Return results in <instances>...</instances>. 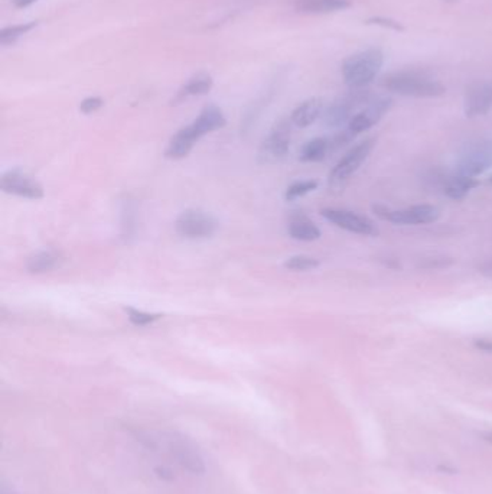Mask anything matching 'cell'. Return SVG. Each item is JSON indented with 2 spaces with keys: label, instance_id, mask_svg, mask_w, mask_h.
Wrapping results in <instances>:
<instances>
[{
  "label": "cell",
  "instance_id": "6da1fadb",
  "mask_svg": "<svg viewBox=\"0 0 492 494\" xmlns=\"http://www.w3.org/2000/svg\"><path fill=\"white\" fill-rule=\"evenodd\" d=\"M383 87L394 94L413 99H434L446 93V87L430 75L419 71H399L386 75Z\"/></svg>",
  "mask_w": 492,
  "mask_h": 494
},
{
  "label": "cell",
  "instance_id": "7a4b0ae2",
  "mask_svg": "<svg viewBox=\"0 0 492 494\" xmlns=\"http://www.w3.org/2000/svg\"><path fill=\"white\" fill-rule=\"evenodd\" d=\"M384 65V54L380 48H368L350 55L344 60L341 72L351 90H361L371 84Z\"/></svg>",
  "mask_w": 492,
  "mask_h": 494
},
{
  "label": "cell",
  "instance_id": "3957f363",
  "mask_svg": "<svg viewBox=\"0 0 492 494\" xmlns=\"http://www.w3.org/2000/svg\"><path fill=\"white\" fill-rule=\"evenodd\" d=\"M165 441L167 452L172 455L174 460L188 472L194 476H202L205 472V461L198 445L181 432H165Z\"/></svg>",
  "mask_w": 492,
  "mask_h": 494
},
{
  "label": "cell",
  "instance_id": "277c9868",
  "mask_svg": "<svg viewBox=\"0 0 492 494\" xmlns=\"http://www.w3.org/2000/svg\"><path fill=\"white\" fill-rule=\"evenodd\" d=\"M292 125L290 119H281L273 126L268 138L260 145L257 154L260 164L272 165L288 155L292 138Z\"/></svg>",
  "mask_w": 492,
  "mask_h": 494
},
{
  "label": "cell",
  "instance_id": "5b68a950",
  "mask_svg": "<svg viewBox=\"0 0 492 494\" xmlns=\"http://www.w3.org/2000/svg\"><path fill=\"white\" fill-rule=\"evenodd\" d=\"M374 213L380 218L397 225H422L434 223L441 217L438 207L430 204L411 205L403 210H390L383 205H374Z\"/></svg>",
  "mask_w": 492,
  "mask_h": 494
},
{
  "label": "cell",
  "instance_id": "8992f818",
  "mask_svg": "<svg viewBox=\"0 0 492 494\" xmlns=\"http://www.w3.org/2000/svg\"><path fill=\"white\" fill-rule=\"evenodd\" d=\"M217 229V218L211 213L199 210V208H189V210L182 212L175 221L177 233L186 239L211 237Z\"/></svg>",
  "mask_w": 492,
  "mask_h": 494
},
{
  "label": "cell",
  "instance_id": "52a82bcc",
  "mask_svg": "<svg viewBox=\"0 0 492 494\" xmlns=\"http://www.w3.org/2000/svg\"><path fill=\"white\" fill-rule=\"evenodd\" d=\"M374 146H375L374 138H368V139L363 141L361 143L355 145L331 170V174L328 177L329 185L332 188H338L341 185H344L356 173V170L361 168V165L368 159Z\"/></svg>",
  "mask_w": 492,
  "mask_h": 494
},
{
  "label": "cell",
  "instance_id": "ba28073f",
  "mask_svg": "<svg viewBox=\"0 0 492 494\" xmlns=\"http://www.w3.org/2000/svg\"><path fill=\"white\" fill-rule=\"evenodd\" d=\"M492 168V142H475L468 145L458 157L457 174L477 178Z\"/></svg>",
  "mask_w": 492,
  "mask_h": 494
},
{
  "label": "cell",
  "instance_id": "9c48e42d",
  "mask_svg": "<svg viewBox=\"0 0 492 494\" xmlns=\"http://www.w3.org/2000/svg\"><path fill=\"white\" fill-rule=\"evenodd\" d=\"M0 189L3 193L28 200H41L44 197V186L41 182L22 168L6 170L0 177Z\"/></svg>",
  "mask_w": 492,
  "mask_h": 494
},
{
  "label": "cell",
  "instance_id": "30bf717a",
  "mask_svg": "<svg viewBox=\"0 0 492 494\" xmlns=\"http://www.w3.org/2000/svg\"><path fill=\"white\" fill-rule=\"evenodd\" d=\"M322 217L332 223L334 225L339 227L345 232L361 234V236H377L378 230L374 223L366 217L358 214L351 210H344V208H324L320 212Z\"/></svg>",
  "mask_w": 492,
  "mask_h": 494
},
{
  "label": "cell",
  "instance_id": "8fae6325",
  "mask_svg": "<svg viewBox=\"0 0 492 494\" xmlns=\"http://www.w3.org/2000/svg\"><path fill=\"white\" fill-rule=\"evenodd\" d=\"M393 100L390 97H377L367 102V106L354 115V118L348 123V130L354 135L367 132L374 127L378 122L383 119L386 113L391 109Z\"/></svg>",
  "mask_w": 492,
  "mask_h": 494
},
{
  "label": "cell",
  "instance_id": "7c38bea8",
  "mask_svg": "<svg viewBox=\"0 0 492 494\" xmlns=\"http://www.w3.org/2000/svg\"><path fill=\"white\" fill-rule=\"evenodd\" d=\"M363 102H368L364 96V93L359 90H354L345 97L335 100L329 107H327L322 113V119L325 126L328 127H341L354 118V109Z\"/></svg>",
  "mask_w": 492,
  "mask_h": 494
},
{
  "label": "cell",
  "instance_id": "4fadbf2b",
  "mask_svg": "<svg viewBox=\"0 0 492 494\" xmlns=\"http://www.w3.org/2000/svg\"><path fill=\"white\" fill-rule=\"evenodd\" d=\"M492 109V81H479L472 84L464 99V110L466 118L485 116Z\"/></svg>",
  "mask_w": 492,
  "mask_h": 494
},
{
  "label": "cell",
  "instance_id": "5bb4252c",
  "mask_svg": "<svg viewBox=\"0 0 492 494\" xmlns=\"http://www.w3.org/2000/svg\"><path fill=\"white\" fill-rule=\"evenodd\" d=\"M199 141V136L197 135V132L194 130L192 125H189L186 127H182L178 130L172 139L169 141L167 149H166V157L170 159H182L189 155V152L192 150L194 145Z\"/></svg>",
  "mask_w": 492,
  "mask_h": 494
},
{
  "label": "cell",
  "instance_id": "9a60e30c",
  "mask_svg": "<svg viewBox=\"0 0 492 494\" xmlns=\"http://www.w3.org/2000/svg\"><path fill=\"white\" fill-rule=\"evenodd\" d=\"M324 102L319 97H312L300 103L290 115V120L296 127H308L313 125L324 113Z\"/></svg>",
  "mask_w": 492,
  "mask_h": 494
},
{
  "label": "cell",
  "instance_id": "2e32d148",
  "mask_svg": "<svg viewBox=\"0 0 492 494\" xmlns=\"http://www.w3.org/2000/svg\"><path fill=\"white\" fill-rule=\"evenodd\" d=\"M225 123H227V120H225L222 110L215 104H208L199 113V116L194 120L192 127L201 139L204 135H206V133H211L214 130L222 129L225 126Z\"/></svg>",
  "mask_w": 492,
  "mask_h": 494
},
{
  "label": "cell",
  "instance_id": "e0dca14e",
  "mask_svg": "<svg viewBox=\"0 0 492 494\" xmlns=\"http://www.w3.org/2000/svg\"><path fill=\"white\" fill-rule=\"evenodd\" d=\"M295 8L306 15H328L351 8L350 0H296Z\"/></svg>",
  "mask_w": 492,
  "mask_h": 494
},
{
  "label": "cell",
  "instance_id": "ac0fdd59",
  "mask_svg": "<svg viewBox=\"0 0 492 494\" xmlns=\"http://www.w3.org/2000/svg\"><path fill=\"white\" fill-rule=\"evenodd\" d=\"M213 86H214V80L210 74L198 72L192 79H189L188 83L181 88L175 102H182L186 97L205 96V94L211 91Z\"/></svg>",
  "mask_w": 492,
  "mask_h": 494
},
{
  "label": "cell",
  "instance_id": "d6986e66",
  "mask_svg": "<svg viewBox=\"0 0 492 494\" xmlns=\"http://www.w3.org/2000/svg\"><path fill=\"white\" fill-rule=\"evenodd\" d=\"M63 257L60 253L54 250H41L36 252L26 260V269L32 273H44L61 266Z\"/></svg>",
  "mask_w": 492,
  "mask_h": 494
},
{
  "label": "cell",
  "instance_id": "ffe728a7",
  "mask_svg": "<svg viewBox=\"0 0 492 494\" xmlns=\"http://www.w3.org/2000/svg\"><path fill=\"white\" fill-rule=\"evenodd\" d=\"M478 181L477 178H470V177H464V175H459V174H455L453 177H450L445 185V194L452 198V200H455V201H459V200H464L472 189L477 188L478 186Z\"/></svg>",
  "mask_w": 492,
  "mask_h": 494
},
{
  "label": "cell",
  "instance_id": "44dd1931",
  "mask_svg": "<svg viewBox=\"0 0 492 494\" xmlns=\"http://www.w3.org/2000/svg\"><path fill=\"white\" fill-rule=\"evenodd\" d=\"M329 152V139L315 138L304 145L300 149L299 159L302 162H319L325 159Z\"/></svg>",
  "mask_w": 492,
  "mask_h": 494
},
{
  "label": "cell",
  "instance_id": "7402d4cb",
  "mask_svg": "<svg viewBox=\"0 0 492 494\" xmlns=\"http://www.w3.org/2000/svg\"><path fill=\"white\" fill-rule=\"evenodd\" d=\"M288 233L292 239L300 241H315L322 234L318 227L306 218L293 220L288 227Z\"/></svg>",
  "mask_w": 492,
  "mask_h": 494
},
{
  "label": "cell",
  "instance_id": "603a6c76",
  "mask_svg": "<svg viewBox=\"0 0 492 494\" xmlns=\"http://www.w3.org/2000/svg\"><path fill=\"white\" fill-rule=\"evenodd\" d=\"M36 25H38V22H26V24L8 26L2 32H0V42H2V45L15 44L19 38H22L24 35L31 32L33 28H36Z\"/></svg>",
  "mask_w": 492,
  "mask_h": 494
},
{
  "label": "cell",
  "instance_id": "cb8c5ba5",
  "mask_svg": "<svg viewBox=\"0 0 492 494\" xmlns=\"http://www.w3.org/2000/svg\"><path fill=\"white\" fill-rule=\"evenodd\" d=\"M320 262L308 255H296L285 262V268L293 272H308L319 268Z\"/></svg>",
  "mask_w": 492,
  "mask_h": 494
},
{
  "label": "cell",
  "instance_id": "d4e9b609",
  "mask_svg": "<svg viewBox=\"0 0 492 494\" xmlns=\"http://www.w3.org/2000/svg\"><path fill=\"white\" fill-rule=\"evenodd\" d=\"M318 188V182L316 181H297L295 184H292L288 189H286V194H285V198L286 201H295L300 197H304L312 191H315V189Z\"/></svg>",
  "mask_w": 492,
  "mask_h": 494
},
{
  "label": "cell",
  "instance_id": "484cf974",
  "mask_svg": "<svg viewBox=\"0 0 492 494\" xmlns=\"http://www.w3.org/2000/svg\"><path fill=\"white\" fill-rule=\"evenodd\" d=\"M127 317L130 319V322L136 327H145L152 324V322L158 321L162 315L161 314H150V312H145L140 310H135V308H126Z\"/></svg>",
  "mask_w": 492,
  "mask_h": 494
},
{
  "label": "cell",
  "instance_id": "4316f807",
  "mask_svg": "<svg viewBox=\"0 0 492 494\" xmlns=\"http://www.w3.org/2000/svg\"><path fill=\"white\" fill-rule=\"evenodd\" d=\"M364 24L366 25L380 26V28H384V29H388V31H394V32H404L406 31V26L402 22L395 21V19L388 17V16H371V17L366 19Z\"/></svg>",
  "mask_w": 492,
  "mask_h": 494
},
{
  "label": "cell",
  "instance_id": "83f0119b",
  "mask_svg": "<svg viewBox=\"0 0 492 494\" xmlns=\"http://www.w3.org/2000/svg\"><path fill=\"white\" fill-rule=\"evenodd\" d=\"M104 104L103 99L101 97H97V96H94V97H87L81 102L80 104V110L81 113H84V115H91V113L94 111H97L99 109H101V106Z\"/></svg>",
  "mask_w": 492,
  "mask_h": 494
},
{
  "label": "cell",
  "instance_id": "f1b7e54d",
  "mask_svg": "<svg viewBox=\"0 0 492 494\" xmlns=\"http://www.w3.org/2000/svg\"><path fill=\"white\" fill-rule=\"evenodd\" d=\"M474 347L482 353L492 354V340L491 338H475Z\"/></svg>",
  "mask_w": 492,
  "mask_h": 494
},
{
  "label": "cell",
  "instance_id": "f546056e",
  "mask_svg": "<svg viewBox=\"0 0 492 494\" xmlns=\"http://www.w3.org/2000/svg\"><path fill=\"white\" fill-rule=\"evenodd\" d=\"M478 272L486 278V279H492V260H488L485 263H482L479 268H478Z\"/></svg>",
  "mask_w": 492,
  "mask_h": 494
},
{
  "label": "cell",
  "instance_id": "4dcf8cb0",
  "mask_svg": "<svg viewBox=\"0 0 492 494\" xmlns=\"http://www.w3.org/2000/svg\"><path fill=\"white\" fill-rule=\"evenodd\" d=\"M36 2H40V0H13V5L17 9H25V8H28V6H31V5L36 3Z\"/></svg>",
  "mask_w": 492,
  "mask_h": 494
},
{
  "label": "cell",
  "instance_id": "1f68e13d",
  "mask_svg": "<svg viewBox=\"0 0 492 494\" xmlns=\"http://www.w3.org/2000/svg\"><path fill=\"white\" fill-rule=\"evenodd\" d=\"M482 440L486 441V443H489V444H492V431L484 432V433H482Z\"/></svg>",
  "mask_w": 492,
  "mask_h": 494
},
{
  "label": "cell",
  "instance_id": "d6a6232c",
  "mask_svg": "<svg viewBox=\"0 0 492 494\" xmlns=\"http://www.w3.org/2000/svg\"><path fill=\"white\" fill-rule=\"evenodd\" d=\"M445 2H448V3H457L458 0H445Z\"/></svg>",
  "mask_w": 492,
  "mask_h": 494
},
{
  "label": "cell",
  "instance_id": "836d02e7",
  "mask_svg": "<svg viewBox=\"0 0 492 494\" xmlns=\"http://www.w3.org/2000/svg\"><path fill=\"white\" fill-rule=\"evenodd\" d=\"M2 494H16V493H12V491H6V490H3V491H2Z\"/></svg>",
  "mask_w": 492,
  "mask_h": 494
},
{
  "label": "cell",
  "instance_id": "e575fe53",
  "mask_svg": "<svg viewBox=\"0 0 492 494\" xmlns=\"http://www.w3.org/2000/svg\"><path fill=\"white\" fill-rule=\"evenodd\" d=\"M489 181H491V182H492V177H491V180H489Z\"/></svg>",
  "mask_w": 492,
  "mask_h": 494
}]
</instances>
